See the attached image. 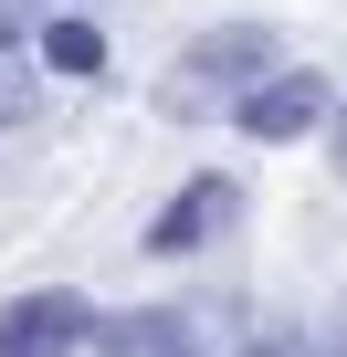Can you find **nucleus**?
<instances>
[{
  "instance_id": "6e6552de",
  "label": "nucleus",
  "mask_w": 347,
  "mask_h": 357,
  "mask_svg": "<svg viewBox=\"0 0 347 357\" xmlns=\"http://www.w3.org/2000/svg\"><path fill=\"white\" fill-rule=\"evenodd\" d=\"M242 357H347V336H253Z\"/></svg>"
},
{
  "instance_id": "20e7f679",
  "label": "nucleus",
  "mask_w": 347,
  "mask_h": 357,
  "mask_svg": "<svg viewBox=\"0 0 347 357\" xmlns=\"http://www.w3.org/2000/svg\"><path fill=\"white\" fill-rule=\"evenodd\" d=\"M242 221V178H221V168H200V178H179L168 190V211L147 221V252L158 263H179V252H200V242H221Z\"/></svg>"
},
{
  "instance_id": "7ed1b4c3",
  "label": "nucleus",
  "mask_w": 347,
  "mask_h": 357,
  "mask_svg": "<svg viewBox=\"0 0 347 357\" xmlns=\"http://www.w3.org/2000/svg\"><path fill=\"white\" fill-rule=\"evenodd\" d=\"M84 347H95V305L74 284H43V294L0 305V357H84Z\"/></svg>"
},
{
  "instance_id": "f03ea898",
  "label": "nucleus",
  "mask_w": 347,
  "mask_h": 357,
  "mask_svg": "<svg viewBox=\"0 0 347 357\" xmlns=\"http://www.w3.org/2000/svg\"><path fill=\"white\" fill-rule=\"evenodd\" d=\"M326 116H337V84H326L316 63H274V74H263V84L232 105V126H242L253 147H305Z\"/></svg>"
},
{
  "instance_id": "f257e3e1",
  "label": "nucleus",
  "mask_w": 347,
  "mask_h": 357,
  "mask_svg": "<svg viewBox=\"0 0 347 357\" xmlns=\"http://www.w3.org/2000/svg\"><path fill=\"white\" fill-rule=\"evenodd\" d=\"M274 63H284V32H274V22H211V32H190L179 53H168L158 116H168V126H211V116H232Z\"/></svg>"
},
{
  "instance_id": "0eeeda50",
  "label": "nucleus",
  "mask_w": 347,
  "mask_h": 357,
  "mask_svg": "<svg viewBox=\"0 0 347 357\" xmlns=\"http://www.w3.org/2000/svg\"><path fill=\"white\" fill-rule=\"evenodd\" d=\"M43 63L84 84V74H105V32H95V22H74V11H43Z\"/></svg>"
},
{
  "instance_id": "423d86ee",
  "label": "nucleus",
  "mask_w": 347,
  "mask_h": 357,
  "mask_svg": "<svg viewBox=\"0 0 347 357\" xmlns=\"http://www.w3.org/2000/svg\"><path fill=\"white\" fill-rule=\"evenodd\" d=\"M43 43H22V32H0V126H32L43 116Z\"/></svg>"
},
{
  "instance_id": "39448f33",
  "label": "nucleus",
  "mask_w": 347,
  "mask_h": 357,
  "mask_svg": "<svg viewBox=\"0 0 347 357\" xmlns=\"http://www.w3.org/2000/svg\"><path fill=\"white\" fill-rule=\"evenodd\" d=\"M95 357H211V347L179 305H126V315H95Z\"/></svg>"
},
{
  "instance_id": "1a4fd4ad",
  "label": "nucleus",
  "mask_w": 347,
  "mask_h": 357,
  "mask_svg": "<svg viewBox=\"0 0 347 357\" xmlns=\"http://www.w3.org/2000/svg\"><path fill=\"white\" fill-rule=\"evenodd\" d=\"M326 147H337V178H347V95H337V116H326Z\"/></svg>"
}]
</instances>
